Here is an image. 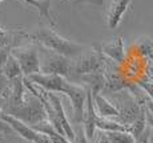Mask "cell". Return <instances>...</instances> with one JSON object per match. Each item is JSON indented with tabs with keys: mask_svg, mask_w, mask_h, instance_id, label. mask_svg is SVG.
Wrapping results in <instances>:
<instances>
[{
	"mask_svg": "<svg viewBox=\"0 0 153 143\" xmlns=\"http://www.w3.org/2000/svg\"><path fill=\"white\" fill-rule=\"evenodd\" d=\"M25 39L31 40L33 44L47 48L49 51H53L56 53L65 56L68 58H73L84 52L85 46L75 41H71L69 39L60 36L57 32L52 28H37L32 33H23Z\"/></svg>",
	"mask_w": 153,
	"mask_h": 143,
	"instance_id": "1",
	"label": "cell"
},
{
	"mask_svg": "<svg viewBox=\"0 0 153 143\" xmlns=\"http://www.w3.org/2000/svg\"><path fill=\"white\" fill-rule=\"evenodd\" d=\"M3 113L24 122L28 126H33V125L47 119V114H45V110H44L42 101L36 95L29 93L28 90L25 92L24 102L22 105H19L16 107L3 109Z\"/></svg>",
	"mask_w": 153,
	"mask_h": 143,
	"instance_id": "2",
	"label": "cell"
},
{
	"mask_svg": "<svg viewBox=\"0 0 153 143\" xmlns=\"http://www.w3.org/2000/svg\"><path fill=\"white\" fill-rule=\"evenodd\" d=\"M71 60V74L73 73L77 77L102 73L104 69V54L99 51L96 45L93 49L81 52L79 56Z\"/></svg>",
	"mask_w": 153,
	"mask_h": 143,
	"instance_id": "3",
	"label": "cell"
},
{
	"mask_svg": "<svg viewBox=\"0 0 153 143\" xmlns=\"http://www.w3.org/2000/svg\"><path fill=\"white\" fill-rule=\"evenodd\" d=\"M40 60V73L44 74H57L64 78L71 77V58L61 56L53 51L37 45Z\"/></svg>",
	"mask_w": 153,
	"mask_h": 143,
	"instance_id": "4",
	"label": "cell"
},
{
	"mask_svg": "<svg viewBox=\"0 0 153 143\" xmlns=\"http://www.w3.org/2000/svg\"><path fill=\"white\" fill-rule=\"evenodd\" d=\"M102 77H104V87L102 92L105 94L116 93L124 89H132L136 84L129 82L123 73L121 65L113 62L112 60L104 56V69H102ZM101 92V93H102Z\"/></svg>",
	"mask_w": 153,
	"mask_h": 143,
	"instance_id": "5",
	"label": "cell"
},
{
	"mask_svg": "<svg viewBox=\"0 0 153 143\" xmlns=\"http://www.w3.org/2000/svg\"><path fill=\"white\" fill-rule=\"evenodd\" d=\"M11 54L16 58L19 62L20 69L24 77L31 74L40 73V60H39V51L36 44L35 45H23V46H12Z\"/></svg>",
	"mask_w": 153,
	"mask_h": 143,
	"instance_id": "6",
	"label": "cell"
},
{
	"mask_svg": "<svg viewBox=\"0 0 153 143\" xmlns=\"http://www.w3.org/2000/svg\"><path fill=\"white\" fill-rule=\"evenodd\" d=\"M1 119L12 129L13 133H16L17 135H20L23 139H25L29 143H52V141L43 133H39L33 129V127L28 126L27 123L19 121V119L13 118V117L8 114H1Z\"/></svg>",
	"mask_w": 153,
	"mask_h": 143,
	"instance_id": "7",
	"label": "cell"
},
{
	"mask_svg": "<svg viewBox=\"0 0 153 143\" xmlns=\"http://www.w3.org/2000/svg\"><path fill=\"white\" fill-rule=\"evenodd\" d=\"M87 92H88V89L85 86L69 81L65 93H64V94L69 98L71 105H72L73 123L75 125L83 123L84 107H85V101H87Z\"/></svg>",
	"mask_w": 153,
	"mask_h": 143,
	"instance_id": "8",
	"label": "cell"
},
{
	"mask_svg": "<svg viewBox=\"0 0 153 143\" xmlns=\"http://www.w3.org/2000/svg\"><path fill=\"white\" fill-rule=\"evenodd\" d=\"M28 80L32 81L35 85L40 86L45 92L51 93H61L64 94L67 90L69 81L67 78L57 74H44V73H36V74L28 76Z\"/></svg>",
	"mask_w": 153,
	"mask_h": 143,
	"instance_id": "9",
	"label": "cell"
},
{
	"mask_svg": "<svg viewBox=\"0 0 153 143\" xmlns=\"http://www.w3.org/2000/svg\"><path fill=\"white\" fill-rule=\"evenodd\" d=\"M97 49L104 54L107 58L112 60L113 62L123 65L126 60V53H125V43L123 36H116L111 40V41L102 43L100 45H96Z\"/></svg>",
	"mask_w": 153,
	"mask_h": 143,
	"instance_id": "10",
	"label": "cell"
},
{
	"mask_svg": "<svg viewBox=\"0 0 153 143\" xmlns=\"http://www.w3.org/2000/svg\"><path fill=\"white\" fill-rule=\"evenodd\" d=\"M47 94H48V98H49V101H51L52 107H53V110H55V114L59 119V123H60L61 129H63L64 135L67 136V139H68L69 142H72L73 138H75V130L71 126V122H69L68 117H67L65 109H64V106H63L60 95H57L56 93H51V92H47Z\"/></svg>",
	"mask_w": 153,
	"mask_h": 143,
	"instance_id": "11",
	"label": "cell"
},
{
	"mask_svg": "<svg viewBox=\"0 0 153 143\" xmlns=\"http://www.w3.org/2000/svg\"><path fill=\"white\" fill-rule=\"evenodd\" d=\"M132 0H112L107 10V25L109 29H116L121 24L123 17Z\"/></svg>",
	"mask_w": 153,
	"mask_h": 143,
	"instance_id": "12",
	"label": "cell"
},
{
	"mask_svg": "<svg viewBox=\"0 0 153 143\" xmlns=\"http://www.w3.org/2000/svg\"><path fill=\"white\" fill-rule=\"evenodd\" d=\"M88 89V87H87ZM96 118H97V114H96L95 110V105H93V97H92V92L91 89H88L87 92V101H85V107H84V117H83V126L84 133L87 135L88 141H91V138L93 136L96 130Z\"/></svg>",
	"mask_w": 153,
	"mask_h": 143,
	"instance_id": "13",
	"label": "cell"
},
{
	"mask_svg": "<svg viewBox=\"0 0 153 143\" xmlns=\"http://www.w3.org/2000/svg\"><path fill=\"white\" fill-rule=\"evenodd\" d=\"M91 92H92V90H91ZM92 97H93V105H95L96 114L99 117H102V118L117 119L119 111H117V109L112 105V102L108 100L102 93H93L92 92Z\"/></svg>",
	"mask_w": 153,
	"mask_h": 143,
	"instance_id": "14",
	"label": "cell"
},
{
	"mask_svg": "<svg viewBox=\"0 0 153 143\" xmlns=\"http://www.w3.org/2000/svg\"><path fill=\"white\" fill-rule=\"evenodd\" d=\"M4 1V0H0V3ZM23 1L25 3V4L28 5H32V7H35L37 11H39V15L42 19H44L47 23H48L51 27H56V21L55 19L52 17L51 12H49V8H51V3L52 0H23ZM8 36L7 31L5 29H3L0 27V37H5Z\"/></svg>",
	"mask_w": 153,
	"mask_h": 143,
	"instance_id": "15",
	"label": "cell"
},
{
	"mask_svg": "<svg viewBox=\"0 0 153 143\" xmlns=\"http://www.w3.org/2000/svg\"><path fill=\"white\" fill-rule=\"evenodd\" d=\"M133 49L134 54L140 58L148 60V58L153 57V39L149 36H143L137 37L136 41L133 43Z\"/></svg>",
	"mask_w": 153,
	"mask_h": 143,
	"instance_id": "16",
	"label": "cell"
},
{
	"mask_svg": "<svg viewBox=\"0 0 153 143\" xmlns=\"http://www.w3.org/2000/svg\"><path fill=\"white\" fill-rule=\"evenodd\" d=\"M0 72H1V74L4 76V77H7L10 81L13 80V78H16V77H22L23 76V72H22V69H20L19 62H17L16 58H15L12 54L8 56L7 61H5V64L3 65V68L0 69Z\"/></svg>",
	"mask_w": 153,
	"mask_h": 143,
	"instance_id": "17",
	"label": "cell"
},
{
	"mask_svg": "<svg viewBox=\"0 0 153 143\" xmlns=\"http://www.w3.org/2000/svg\"><path fill=\"white\" fill-rule=\"evenodd\" d=\"M95 125H96V129L102 130V131H128V127L119 123L113 118H102V117L97 115Z\"/></svg>",
	"mask_w": 153,
	"mask_h": 143,
	"instance_id": "18",
	"label": "cell"
},
{
	"mask_svg": "<svg viewBox=\"0 0 153 143\" xmlns=\"http://www.w3.org/2000/svg\"><path fill=\"white\" fill-rule=\"evenodd\" d=\"M145 127H146V109L141 113V115L133 122V123L129 125L128 131H129V134L136 139V138H139L141 134H143V131L145 130Z\"/></svg>",
	"mask_w": 153,
	"mask_h": 143,
	"instance_id": "19",
	"label": "cell"
},
{
	"mask_svg": "<svg viewBox=\"0 0 153 143\" xmlns=\"http://www.w3.org/2000/svg\"><path fill=\"white\" fill-rule=\"evenodd\" d=\"M109 143H134V138L128 131H107Z\"/></svg>",
	"mask_w": 153,
	"mask_h": 143,
	"instance_id": "20",
	"label": "cell"
},
{
	"mask_svg": "<svg viewBox=\"0 0 153 143\" xmlns=\"http://www.w3.org/2000/svg\"><path fill=\"white\" fill-rule=\"evenodd\" d=\"M136 85L140 87L144 92V94L149 98L151 101H153V80H148V78H141L136 82Z\"/></svg>",
	"mask_w": 153,
	"mask_h": 143,
	"instance_id": "21",
	"label": "cell"
},
{
	"mask_svg": "<svg viewBox=\"0 0 153 143\" xmlns=\"http://www.w3.org/2000/svg\"><path fill=\"white\" fill-rule=\"evenodd\" d=\"M4 102H5V98L0 97V141H3V139L5 138V135H11V134H13L12 129H11V127L8 126V125L1 119L3 105H4Z\"/></svg>",
	"mask_w": 153,
	"mask_h": 143,
	"instance_id": "22",
	"label": "cell"
},
{
	"mask_svg": "<svg viewBox=\"0 0 153 143\" xmlns=\"http://www.w3.org/2000/svg\"><path fill=\"white\" fill-rule=\"evenodd\" d=\"M10 90H11V81L7 77H4L1 74V72H0V97L7 100L8 94H10Z\"/></svg>",
	"mask_w": 153,
	"mask_h": 143,
	"instance_id": "23",
	"label": "cell"
},
{
	"mask_svg": "<svg viewBox=\"0 0 153 143\" xmlns=\"http://www.w3.org/2000/svg\"><path fill=\"white\" fill-rule=\"evenodd\" d=\"M91 142H92V143H109V139H108V135H107V131H102V130L96 129L93 136L91 138Z\"/></svg>",
	"mask_w": 153,
	"mask_h": 143,
	"instance_id": "24",
	"label": "cell"
},
{
	"mask_svg": "<svg viewBox=\"0 0 153 143\" xmlns=\"http://www.w3.org/2000/svg\"><path fill=\"white\" fill-rule=\"evenodd\" d=\"M71 143H88V138L84 133L83 126L79 127L77 130H75V138Z\"/></svg>",
	"mask_w": 153,
	"mask_h": 143,
	"instance_id": "25",
	"label": "cell"
},
{
	"mask_svg": "<svg viewBox=\"0 0 153 143\" xmlns=\"http://www.w3.org/2000/svg\"><path fill=\"white\" fill-rule=\"evenodd\" d=\"M11 48L12 45H5V46H0V69L3 68V65L5 64L8 56L11 54Z\"/></svg>",
	"mask_w": 153,
	"mask_h": 143,
	"instance_id": "26",
	"label": "cell"
},
{
	"mask_svg": "<svg viewBox=\"0 0 153 143\" xmlns=\"http://www.w3.org/2000/svg\"><path fill=\"white\" fill-rule=\"evenodd\" d=\"M134 143H151V127L146 125L145 130L143 131V134L139 138L134 139Z\"/></svg>",
	"mask_w": 153,
	"mask_h": 143,
	"instance_id": "27",
	"label": "cell"
},
{
	"mask_svg": "<svg viewBox=\"0 0 153 143\" xmlns=\"http://www.w3.org/2000/svg\"><path fill=\"white\" fill-rule=\"evenodd\" d=\"M145 78L153 80V57L145 60Z\"/></svg>",
	"mask_w": 153,
	"mask_h": 143,
	"instance_id": "28",
	"label": "cell"
},
{
	"mask_svg": "<svg viewBox=\"0 0 153 143\" xmlns=\"http://www.w3.org/2000/svg\"><path fill=\"white\" fill-rule=\"evenodd\" d=\"M105 0H76V3H92L96 5H104Z\"/></svg>",
	"mask_w": 153,
	"mask_h": 143,
	"instance_id": "29",
	"label": "cell"
},
{
	"mask_svg": "<svg viewBox=\"0 0 153 143\" xmlns=\"http://www.w3.org/2000/svg\"><path fill=\"white\" fill-rule=\"evenodd\" d=\"M146 125H148L151 129H153V117L146 111Z\"/></svg>",
	"mask_w": 153,
	"mask_h": 143,
	"instance_id": "30",
	"label": "cell"
},
{
	"mask_svg": "<svg viewBox=\"0 0 153 143\" xmlns=\"http://www.w3.org/2000/svg\"><path fill=\"white\" fill-rule=\"evenodd\" d=\"M75 1H76V0H75Z\"/></svg>",
	"mask_w": 153,
	"mask_h": 143,
	"instance_id": "31",
	"label": "cell"
}]
</instances>
